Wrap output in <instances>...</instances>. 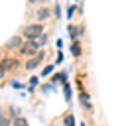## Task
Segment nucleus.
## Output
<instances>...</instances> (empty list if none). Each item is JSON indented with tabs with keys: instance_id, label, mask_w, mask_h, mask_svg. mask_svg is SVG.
<instances>
[{
	"instance_id": "f257e3e1",
	"label": "nucleus",
	"mask_w": 132,
	"mask_h": 126,
	"mask_svg": "<svg viewBox=\"0 0 132 126\" xmlns=\"http://www.w3.org/2000/svg\"><path fill=\"white\" fill-rule=\"evenodd\" d=\"M42 33H44V26L38 22V24H30V26H26L22 36L26 39H38V38H42Z\"/></svg>"
},
{
	"instance_id": "f03ea898",
	"label": "nucleus",
	"mask_w": 132,
	"mask_h": 126,
	"mask_svg": "<svg viewBox=\"0 0 132 126\" xmlns=\"http://www.w3.org/2000/svg\"><path fill=\"white\" fill-rule=\"evenodd\" d=\"M24 45V36H14L8 39V49H20Z\"/></svg>"
},
{
	"instance_id": "7ed1b4c3",
	"label": "nucleus",
	"mask_w": 132,
	"mask_h": 126,
	"mask_svg": "<svg viewBox=\"0 0 132 126\" xmlns=\"http://www.w3.org/2000/svg\"><path fill=\"white\" fill-rule=\"evenodd\" d=\"M36 18H38V22H44V20L51 18V10L50 8H39V10L36 12Z\"/></svg>"
},
{
	"instance_id": "20e7f679",
	"label": "nucleus",
	"mask_w": 132,
	"mask_h": 126,
	"mask_svg": "<svg viewBox=\"0 0 132 126\" xmlns=\"http://www.w3.org/2000/svg\"><path fill=\"white\" fill-rule=\"evenodd\" d=\"M42 57H44V55H39V57H34V59H30V61L26 63V69H28V71L36 69V67H38L39 63H42Z\"/></svg>"
},
{
	"instance_id": "39448f33",
	"label": "nucleus",
	"mask_w": 132,
	"mask_h": 126,
	"mask_svg": "<svg viewBox=\"0 0 132 126\" xmlns=\"http://www.w3.org/2000/svg\"><path fill=\"white\" fill-rule=\"evenodd\" d=\"M0 126H12V120L4 114V110L0 108Z\"/></svg>"
},
{
	"instance_id": "423d86ee",
	"label": "nucleus",
	"mask_w": 132,
	"mask_h": 126,
	"mask_svg": "<svg viewBox=\"0 0 132 126\" xmlns=\"http://www.w3.org/2000/svg\"><path fill=\"white\" fill-rule=\"evenodd\" d=\"M71 53L75 55V57L81 55V44H79V41H73V44H71Z\"/></svg>"
},
{
	"instance_id": "0eeeda50",
	"label": "nucleus",
	"mask_w": 132,
	"mask_h": 126,
	"mask_svg": "<svg viewBox=\"0 0 132 126\" xmlns=\"http://www.w3.org/2000/svg\"><path fill=\"white\" fill-rule=\"evenodd\" d=\"M63 126H75V118H73V114H65V118H63Z\"/></svg>"
},
{
	"instance_id": "6e6552de",
	"label": "nucleus",
	"mask_w": 132,
	"mask_h": 126,
	"mask_svg": "<svg viewBox=\"0 0 132 126\" xmlns=\"http://www.w3.org/2000/svg\"><path fill=\"white\" fill-rule=\"evenodd\" d=\"M63 91H65V100L69 103L71 100V87H69V83H63Z\"/></svg>"
},
{
	"instance_id": "1a4fd4ad",
	"label": "nucleus",
	"mask_w": 132,
	"mask_h": 126,
	"mask_svg": "<svg viewBox=\"0 0 132 126\" xmlns=\"http://www.w3.org/2000/svg\"><path fill=\"white\" fill-rule=\"evenodd\" d=\"M14 126H28V122H26V118H22V116H16V120L12 122Z\"/></svg>"
},
{
	"instance_id": "9d476101",
	"label": "nucleus",
	"mask_w": 132,
	"mask_h": 126,
	"mask_svg": "<svg viewBox=\"0 0 132 126\" xmlns=\"http://www.w3.org/2000/svg\"><path fill=\"white\" fill-rule=\"evenodd\" d=\"M53 69H55L53 65H47V67H45V69H44V73H42V75H44V77H47V75H50L51 71H53Z\"/></svg>"
},
{
	"instance_id": "9b49d317",
	"label": "nucleus",
	"mask_w": 132,
	"mask_h": 126,
	"mask_svg": "<svg viewBox=\"0 0 132 126\" xmlns=\"http://www.w3.org/2000/svg\"><path fill=\"white\" fill-rule=\"evenodd\" d=\"M73 14H75V6H69V8H67V18L71 20V18H73Z\"/></svg>"
},
{
	"instance_id": "f8f14e48",
	"label": "nucleus",
	"mask_w": 132,
	"mask_h": 126,
	"mask_svg": "<svg viewBox=\"0 0 132 126\" xmlns=\"http://www.w3.org/2000/svg\"><path fill=\"white\" fill-rule=\"evenodd\" d=\"M38 79H39V77H32V81H30V89H34L36 85H38Z\"/></svg>"
},
{
	"instance_id": "ddd939ff",
	"label": "nucleus",
	"mask_w": 132,
	"mask_h": 126,
	"mask_svg": "<svg viewBox=\"0 0 132 126\" xmlns=\"http://www.w3.org/2000/svg\"><path fill=\"white\" fill-rule=\"evenodd\" d=\"M83 33H85V30H83V26H79L77 28V36H83Z\"/></svg>"
},
{
	"instance_id": "4468645a",
	"label": "nucleus",
	"mask_w": 132,
	"mask_h": 126,
	"mask_svg": "<svg viewBox=\"0 0 132 126\" xmlns=\"http://www.w3.org/2000/svg\"><path fill=\"white\" fill-rule=\"evenodd\" d=\"M59 14H61V8H59V6H55V18H59Z\"/></svg>"
},
{
	"instance_id": "2eb2a0df",
	"label": "nucleus",
	"mask_w": 132,
	"mask_h": 126,
	"mask_svg": "<svg viewBox=\"0 0 132 126\" xmlns=\"http://www.w3.org/2000/svg\"><path fill=\"white\" fill-rule=\"evenodd\" d=\"M4 75H6V69H4V67H0V79H2Z\"/></svg>"
},
{
	"instance_id": "dca6fc26",
	"label": "nucleus",
	"mask_w": 132,
	"mask_h": 126,
	"mask_svg": "<svg viewBox=\"0 0 132 126\" xmlns=\"http://www.w3.org/2000/svg\"><path fill=\"white\" fill-rule=\"evenodd\" d=\"M38 2H45V0H30V4H38Z\"/></svg>"
}]
</instances>
